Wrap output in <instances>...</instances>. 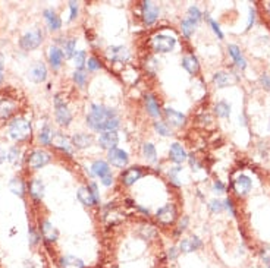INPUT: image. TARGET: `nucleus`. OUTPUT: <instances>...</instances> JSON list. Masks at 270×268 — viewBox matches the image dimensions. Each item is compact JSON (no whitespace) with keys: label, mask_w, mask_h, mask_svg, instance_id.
I'll use <instances>...</instances> for the list:
<instances>
[{"label":"nucleus","mask_w":270,"mask_h":268,"mask_svg":"<svg viewBox=\"0 0 270 268\" xmlns=\"http://www.w3.org/2000/svg\"><path fill=\"white\" fill-rule=\"evenodd\" d=\"M144 176V170H143V167H140V166H132V167H128V168H125L122 173H121V176H119V182H121V185L122 186H125V188H131L132 185H135L140 179Z\"/></svg>","instance_id":"9b49d317"},{"label":"nucleus","mask_w":270,"mask_h":268,"mask_svg":"<svg viewBox=\"0 0 270 268\" xmlns=\"http://www.w3.org/2000/svg\"><path fill=\"white\" fill-rule=\"evenodd\" d=\"M53 145L57 148V150H60V151H63L65 154H68V155H73V145H72V141H71V138H68L66 135H63V134H56V136H54V139H53Z\"/></svg>","instance_id":"b1692460"},{"label":"nucleus","mask_w":270,"mask_h":268,"mask_svg":"<svg viewBox=\"0 0 270 268\" xmlns=\"http://www.w3.org/2000/svg\"><path fill=\"white\" fill-rule=\"evenodd\" d=\"M209 210H210L213 214H219V213H222V211L225 210V205H223V202L219 201V200H212L210 204H209Z\"/></svg>","instance_id":"de8ad7c7"},{"label":"nucleus","mask_w":270,"mask_h":268,"mask_svg":"<svg viewBox=\"0 0 270 268\" xmlns=\"http://www.w3.org/2000/svg\"><path fill=\"white\" fill-rule=\"evenodd\" d=\"M17 110V103L11 99L0 97V120H8Z\"/></svg>","instance_id":"a878e982"},{"label":"nucleus","mask_w":270,"mask_h":268,"mask_svg":"<svg viewBox=\"0 0 270 268\" xmlns=\"http://www.w3.org/2000/svg\"><path fill=\"white\" fill-rule=\"evenodd\" d=\"M53 104H54V119H56V123L62 128H68L73 119L72 116V112L68 106V103L65 101V99H62L60 94H56L54 96V100H53Z\"/></svg>","instance_id":"39448f33"},{"label":"nucleus","mask_w":270,"mask_h":268,"mask_svg":"<svg viewBox=\"0 0 270 268\" xmlns=\"http://www.w3.org/2000/svg\"><path fill=\"white\" fill-rule=\"evenodd\" d=\"M182 67L188 72V73H191V75H197L198 72H200V62H198V59L193 54V53H190V54H185L184 57H182Z\"/></svg>","instance_id":"c756f323"},{"label":"nucleus","mask_w":270,"mask_h":268,"mask_svg":"<svg viewBox=\"0 0 270 268\" xmlns=\"http://www.w3.org/2000/svg\"><path fill=\"white\" fill-rule=\"evenodd\" d=\"M156 221L162 226V227H169L173 226L178 221V208L173 202H167L163 207H160L156 214H154Z\"/></svg>","instance_id":"423d86ee"},{"label":"nucleus","mask_w":270,"mask_h":268,"mask_svg":"<svg viewBox=\"0 0 270 268\" xmlns=\"http://www.w3.org/2000/svg\"><path fill=\"white\" fill-rule=\"evenodd\" d=\"M85 67H87L88 72H97V70L102 69V63H100V60H99L96 56H90V57L87 59Z\"/></svg>","instance_id":"a18cd8bd"},{"label":"nucleus","mask_w":270,"mask_h":268,"mask_svg":"<svg viewBox=\"0 0 270 268\" xmlns=\"http://www.w3.org/2000/svg\"><path fill=\"white\" fill-rule=\"evenodd\" d=\"M105 54H106V57L110 63L125 65L131 59V51L124 46H110V47L106 49Z\"/></svg>","instance_id":"1a4fd4ad"},{"label":"nucleus","mask_w":270,"mask_h":268,"mask_svg":"<svg viewBox=\"0 0 270 268\" xmlns=\"http://www.w3.org/2000/svg\"><path fill=\"white\" fill-rule=\"evenodd\" d=\"M160 17V6L150 0L141 2V19L145 27H151L157 22Z\"/></svg>","instance_id":"6e6552de"},{"label":"nucleus","mask_w":270,"mask_h":268,"mask_svg":"<svg viewBox=\"0 0 270 268\" xmlns=\"http://www.w3.org/2000/svg\"><path fill=\"white\" fill-rule=\"evenodd\" d=\"M267 268H270V265H269V267H267Z\"/></svg>","instance_id":"0e129e2a"},{"label":"nucleus","mask_w":270,"mask_h":268,"mask_svg":"<svg viewBox=\"0 0 270 268\" xmlns=\"http://www.w3.org/2000/svg\"><path fill=\"white\" fill-rule=\"evenodd\" d=\"M223 205H225V208H226L228 211H231L232 216H236V211H235V207H234V201H232L231 198H226V200L223 201Z\"/></svg>","instance_id":"13d9d810"},{"label":"nucleus","mask_w":270,"mask_h":268,"mask_svg":"<svg viewBox=\"0 0 270 268\" xmlns=\"http://www.w3.org/2000/svg\"><path fill=\"white\" fill-rule=\"evenodd\" d=\"M6 155H8V152L2 148V145H0V164H3V163H5Z\"/></svg>","instance_id":"680f3d73"},{"label":"nucleus","mask_w":270,"mask_h":268,"mask_svg":"<svg viewBox=\"0 0 270 268\" xmlns=\"http://www.w3.org/2000/svg\"><path fill=\"white\" fill-rule=\"evenodd\" d=\"M187 17H188V18H191V19H194L196 22H200V21L203 19V14H201L200 8H198V6H196V5H193V6H190V8H188V11H187Z\"/></svg>","instance_id":"49530a36"},{"label":"nucleus","mask_w":270,"mask_h":268,"mask_svg":"<svg viewBox=\"0 0 270 268\" xmlns=\"http://www.w3.org/2000/svg\"><path fill=\"white\" fill-rule=\"evenodd\" d=\"M9 189L14 195H17L19 198H24L25 191H27V185L22 181V177H14V179H11V182H9Z\"/></svg>","instance_id":"f704fd0d"},{"label":"nucleus","mask_w":270,"mask_h":268,"mask_svg":"<svg viewBox=\"0 0 270 268\" xmlns=\"http://www.w3.org/2000/svg\"><path fill=\"white\" fill-rule=\"evenodd\" d=\"M260 84H261V86L266 89V91H270V75L269 73H263L260 76Z\"/></svg>","instance_id":"5fc2aeb1"},{"label":"nucleus","mask_w":270,"mask_h":268,"mask_svg":"<svg viewBox=\"0 0 270 268\" xmlns=\"http://www.w3.org/2000/svg\"><path fill=\"white\" fill-rule=\"evenodd\" d=\"M54 136H56V132H54V129L52 128V125L44 123L43 128H41L40 132H38V141L41 142V145H52Z\"/></svg>","instance_id":"7c9ffc66"},{"label":"nucleus","mask_w":270,"mask_h":268,"mask_svg":"<svg viewBox=\"0 0 270 268\" xmlns=\"http://www.w3.org/2000/svg\"><path fill=\"white\" fill-rule=\"evenodd\" d=\"M141 154L144 157V160L148 163V164H154L159 157H157V150H156V145L153 142H144L143 147H141Z\"/></svg>","instance_id":"2f4dec72"},{"label":"nucleus","mask_w":270,"mask_h":268,"mask_svg":"<svg viewBox=\"0 0 270 268\" xmlns=\"http://www.w3.org/2000/svg\"><path fill=\"white\" fill-rule=\"evenodd\" d=\"M178 249L181 253H191L203 248V240L198 236H190V237H182L178 242Z\"/></svg>","instance_id":"f3484780"},{"label":"nucleus","mask_w":270,"mask_h":268,"mask_svg":"<svg viewBox=\"0 0 270 268\" xmlns=\"http://www.w3.org/2000/svg\"><path fill=\"white\" fill-rule=\"evenodd\" d=\"M143 103H144V109H145V112H147V115H148L150 117H153V119H156V120H159V119L162 117L163 109H162V106H160L159 99H157L154 94L147 93V94L144 96V99H143Z\"/></svg>","instance_id":"ddd939ff"},{"label":"nucleus","mask_w":270,"mask_h":268,"mask_svg":"<svg viewBox=\"0 0 270 268\" xmlns=\"http://www.w3.org/2000/svg\"><path fill=\"white\" fill-rule=\"evenodd\" d=\"M255 22V11L251 8L250 9V18H248V25H247V30H251L252 24Z\"/></svg>","instance_id":"bf43d9fd"},{"label":"nucleus","mask_w":270,"mask_h":268,"mask_svg":"<svg viewBox=\"0 0 270 268\" xmlns=\"http://www.w3.org/2000/svg\"><path fill=\"white\" fill-rule=\"evenodd\" d=\"M213 191H215L216 194H223V192L226 191V186H225V184H223V182L216 181V182L213 184Z\"/></svg>","instance_id":"4d7b16f0"},{"label":"nucleus","mask_w":270,"mask_h":268,"mask_svg":"<svg viewBox=\"0 0 270 268\" xmlns=\"http://www.w3.org/2000/svg\"><path fill=\"white\" fill-rule=\"evenodd\" d=\"M40 236L43 237V240L46 243H56L59 239V232L57 229L53 226L52 221L49 220H43L40 224Z\"/></svg>","instance_id":"a211bd4d"},{"label":"nucleus","mask_w":270,"mask_h":268,"mask_svg":"<svg viewBox=\"0 0 270 268\" xmlns=\"http://www.w3.org/2000/svg\"><path fill=\"white\" fill-rule=\"evenodd\" d=\"M228 53L232 57V60H234V63L236 65L238 69H241V70L247 69V60H245L244 54L241 53V49L236 44H229L228 46Z\"/></svg>","instance_id":"cd10ccee"},{"label":"nucleus","mask_w":270,"mask_h":268,"mask_svg":"<svg viewBox=\"0 0 270 268\" xmlns=\"http://www.w3.org/2000/svg\"><path fill=\"white\" fill-rule=\"evenodd\" d=\"M76 38L75 37H69L66 38L63 43H62V51H63V56L68 57V59H72V56L76 53Z\"/></svg>","instance_id":"4c0bfd02"},{"label":"nucleus","mask_w":270,"mask_h":268,"mask_svg":"<svg viewBox=\"0 0 270 268\" xmlns=\"http://www.w3.org/2000/svg\"><path fill=\"white\" fill-rule=\"evenodd\" d=\"M3 72H5V57L0 53V78H3Z\"/></svg>","instance_id":"052dcab7"},{"label":"nucleus","mask_w":270,"mask_h":268,"mask_svg":"<svg viewBox=\"0 0 270 268\" xmlns=\"http://www.w3.org/2000/svg\"><path fill=\"white\" fill-rule=\"evenodd\" d=\"M260 258L261 261L269 267L270 265V245H264L261 249H260Z\"/></svg>","instance_id":"8fccbe9b"},{"label":"nucleus","mask_w":270,"mask_h":268,"mask_svg":"<svg viewBox=\"0 0 270 268\" xmlns=\"http://www.w3.org/2000/svg\"><path fill=\"white\" fill-rule=\"evenodd\" d=\"M28 79L34 84H41L47 79V67L43 62H36L28 70Z\"/></svg>","instance_id":"aec40b11"},{"label":"nucleus","mask_w":270,"mask_h":268,"mask_svg":"<svg viewBox=\"0 0 270 268\" xmlns=\"http://www.w3.org/2000/svg\"><path fill=\"white\" fill-rule=\"evenodd\" d=\"M90 168H91V176H96V177H99V179H103V177L112 174L110 164H109L106 160H102V158L94 160V161L91 163V167H90Z\"/></svg>","instance_id":"4be33fe9"},{"label":"nucleus","mask_w":270,"mask_h":268,"mask_svg":"<svg viewBox=\"0 0 270 268\" xmlns=\"http://www.w3.org/2000/svg\"><path fill=\"white\" fill-rule=\"evenodd\" d=\"M197 27H198V22H196L194 19H191L188 17H185L181 21V31L185 38H191L194 35V33L197 31Z\"/></svg>","instance_id":"c9c22d12"},{"label":"nucleus","mask_w":270,"mask_h":268,"mask_svg":"<svg viewBox=\"0 0 270 268\" xmlns=\"http://www.w3.org/2000/svg\"><path fill=\"white\" fill-rule=\"evenodd\" d=\"M209 24H210V27H212V30H213V33L220 38V40H223V33H222V30H220V27H219V24L215 21V19H212V18H209Z\"/></svg>","instance_id":"864d4df0"},{"label":"nucleus","mask_w":270,"mask_h":268,"mask_svg":"<svg viewBox=\"0 0 270 268\" xmlns=\"http://www.w3.org/2000/svg\"><path fill=\"white\" fill-rule=\"evenodd\" d=\"M6 160L12 164V166H17L21 160V148L18 145H14L9 148L8 151V155H6Z\"/></svg>","instance_id":"c03bdc74"},{"label":"nucleus","mask_w":270,"mask_h":268,"mask_svg":"<svg viewBox=\"0 0 270 268\" xmlns=\"http://www.w3.org/2000/svg\"><path fill=\"white\" fill-rule=\"evenodd\" d=\"M179 255H181V252H179V249H178V246H176V245H173V246L167 248V251H166V256H167V261H169V262L176 261V259L179 258Z\"/></svg>","instance_id":"09e8293b"},{"label":"nucleus","mask_w":270,"mask_h":268,"mask_svg":"<svg viewBox=\"0 0 270 268\" xmlns=\"http://www.w3.org/2000/svg\"><path fill=\"white\" fill-rule=\"evenodd\" d=\"M28 191H30V195L36 201H41L44 197V184L40 181V179H33L28 185Z\"/></svg>","instance_id":"72a5a7b5"},{"label":"nucleus","mask_w":270,"mask_h":268,"mask_svg":"<svg viewBox=\"0 0 270 268\" xmlns=\"http://www.w3.org/2000/svg\"><path fill=\"white\" fill-rule=\"evenodd\" d=\"M150 49L156 54L172 53L176 47V38L166 33H157L150 38Z\"/></svg>","instance_id":"7ed1b4c3"},{"label":"nucleus","mask_w":270,"mask_h":268,"mask_svg":"<svg viewBox=\"0 0 270 268\" xmlns=\"http://www.w3.org/2000/svg\"><path fill=\"white\" fill-rule=\"evenodd\" d=\"M153 129L154 132L159 135V136H163V138H167V136H172L173 132H172V128L164 122V120H154L153 122Z\"/></svg>","instance_id":"e433bc0d"},{"label":"nucleus","mask_w":270,"mask_h":268,"mask_svg":"<svg viewBox=\"0 0 270 268\" xmlns=\"http://www.w3.org/2000/svg\"><path fill=\"white\" fill-rule=\"evenodd\" d=\"M76 198L78 201L84 205V207H97L100 205V192H99V186L96 182H90L88 185H84L81 186L78 191H76Z\"/></svg>","instance_id":"f03ea898"},{"label":"nucleus","mask_w":270,"mask_h":268,"mask_svg":"<svg viewBox=\"0 0 270 268\" xmlns=\"http://www.w3.org/2000/svg\"><path fill=\"white\" fill-rule=\"evenodd\" d=\"M50 161H52V154L47 152L46 150H41V148L33 150L28 155V160H27L28 167L31 170H40L41 167L47 166Z\"/></svg>","instance_id":"9d476101"},{"label":"nucleus","mask_w":270,"mask_h":268,"mask_svg":"<svg viewBox=\"0 0 270 268\" xmlns=\"http://www.w3.org/2000/svg\"><path fill=\"white\" fill-rule=\"evenodd\" d=\"M72 81H73V84L76 85V86H79V88H84L85 85H87V82H88V75H87V72L85 70H73V73H72Z\"/></svg>","instance_id":"79ce46f5"},{"label":"nucleus","mask_w":270,"mask_h":268,"mask_svg":"<svg viewBox=\"0 0 270 268\" xmlns=\"http://www.w3.org/2000/svg\"><path fill=\"white\" fill-rule=\"evenodd\" d=\"M43 17H44V21H46V24H47V27H49L50 31L54 33V31H59V30L62 28V19H60V17L56 14L54 9H52V8L46 9V11L43 12Z\"/></svg>","instance_id":"393cba45"},{"label":"nucleus","mask_w":270,"mask_h":268,"mask_svg":"<svg viewBox=\"0 0 270 268\" xmlns=\"http://www.w3.org/2000/svg\"><path fill=\"white\" fill-rule=\"evenodd\" d=\"M156 236H157V230H156V227L151 226V224L143 226V227L140 229V237L144 239V240H153Z\"/></svg>","instance_id":"37998d69"},{"label":"nucleus","mask_w":270,"mask_h":268,"mask_svg":"<svg viewBox=\"0 0 270 268\" xmlns=\"http://www.w3.org/2000/svg\"><path fill=\"white\" fill-rule=\"evenodd\" d=\"M213 110H215V115L220 119H228L231 116V104L226 101H217Z\"/></svg>","instance_id":"58836bf2"},{"label":"nucleus","mask_w":270,"mask_h":268,"mask_svg":"<svg viewBox=\"0 0 270 268\" xmlns=\"http://www.w3.org/2000/svg\"><path fill=\"white\" fill-rule=\"evenodd\" d=\"M85 125L94 132H108L116 131L121 126V116L116 109L93 103L85 116Z\"/></svg>","instance_id":"f257e3e1"},{"label":"nucleus","mask_w":270,"mask_h":268,"mask_svg":"<svg viewBox=\"0 0 270 268\" xmlns=\"http://www.w3.org/2000/svg\"><path fill=\"white\" fill-rule=\"evenodd\" d=\"M68 6H69V12H71V14H69V21L76 19L78 12H79V5H78L76 2H69Z\"/></svg>","instance_id":"603ef678"},{"label":"nucleus","mask_w":270,"mask_h":268,"mask_svg":"<svg viewBox=\"0 0 270 268\" xmlns=\"http://www.w3.org/2000/svg\"><path fill=\"white\" fill-rule=\"evenodd\" d=\"M190 226V217L188 216H182V217H179L178 221H176V227L173 230V236L178 239V237H181L182 233L187 230V227Z\"/></svg>","instance_id":"ea45409f"},{"label":"nucleus","mask_w":270,"mask_h":268,"mask_svg":"<svg viewBox=\"0 0 270 268\" xmlns=\"http://www.w3.org/2000/svg\"><path fill=\"white\" fill-rule=\"evenodd\" d=\"M169 160L175 166H182L188 160V152L181 142H173L169 148Z\"/></svg>","instance_id":"2eb2a0df"},{"label":"nucleus","mask_w":270,"mask_h":268,"mask_svg":"<svg viewBox=\"0 0 270 268\" xmlns=\"http://www.w3.org/2000/svg\"><path fill=\"white\" fill-rule=\"evenodd\" d=\"M238 81V78L231 73V72H225V70H219L213 75V84L217 88H226L232 84H235Z\"/></svg>","instance_id":"5701e85b"},{"label":"nucleus","mask_w":270,"mask_h":268,"mask_svg":"<svg viewBox=\"0 0 270 268\" xmlns=\"http://www.w3.org/2000/svg\"><path fill=\"white\" fill-rule=\"evenodd\" d=\"M163 116L164 122L175 129H181L187 125V116L182 112H178L172 107H164L163 109Z\"/></svg>","instance_id":"f8f14e48"},{"label":"nucleus","mask_w":270,"mask_h":268,"mask_svg":"<svg viewBox=\"0 0 270 268\" xmlns=\"http://www.w3.org/2000/svg\"><path fill=\"white\" fill-rule=\"evenodd\" d=\"M63 59H65V56H63V51L59 46H52L49 49V63L53 67V70L60 69V66L63 63Z\"/></svg>","instance_id":"bb28decb"},{"label":"nucleus","mask_w":270,"mask_h":268,"mask_svg":"<svg viewBox=\"0 0 270 268\" xmlns=\"http://www.w3.org/2000/svg\"><path fill=\"white\" fill-rule=\"evenodd\" d=\"M71 141H72L73 148H76V150H87V148H90L91 145H94L96 138H94L93 134L78 132V134H75V135L71 138Z\"/></svg>","instance_id":"6ab92c4d"},{"label":"nucleus","mask_w":270,"mask_h":268,"mask_svg":"<svg viewBox=\"0 0 270 268\" xmlns=\"http://www.w3.org/2000/svg\"><path fill=\"white\" fill-rule=\"evenodd\" d=\"M31 123L28 119L25 117H15L12 119V122L9 123V136L11 139L17 141V142H22V141H27L30 136H31Z\"/></svg>","instance_id":"20e7f679"},{"label":"nucleus","mask_w":270,"mask_h":268,"mask_svg":"<svg viewBox=\"0 0 270 268\" xmlns=\"http://www.w3.org/2000/svg\"><path fill=\"white\" fill-rule=\"evenodd\" d=\"M108 163L115 168H126L129 164V154L125 150L113 148L108 151Z\"/></svg>","instance_id":"4468645a"},{"label":"nucleus","mask_w":270,"mask_h":268,"mask_svg":"<svg viewBox=\"0 0 270 268\" xmlns=\"http://www.w3.org/2000/svg\"><path fill=\"white\" fill-rule=\"evenodd\" d=\"M182 174H184L182 166H172L167 170L169 182L175 186H182Z\"/></svg>","instance_id":"473e14b6"},{"label":"nucleus","mask_w":270,"mask_h":268,"mask_svg":"<svg viewBox=\"0 0 270 268\" xmlns=\"http://www.w3.org/2000/svg\"><path fill=\"white\" fill-rule=\"evenodd\" d=\"M72 63H73L76 70H84V67L87 65V53H85V50H78L72 56Z\"/></svg>","instance_id":"a19ab883"},{"label":"nucleus","mask_w":270,"mask_h":268,"mask_svg":"<svg viewBox=\"0 0 270 268\" xmlns=\"http://www.w3.org/2000/svg\"><path fill=\"white\" fill-rule=\"evenodd\" d=\"M44 34L40 28H34L28 33H25L21 38H19V47L25 51H33L36 49H38L43 43Z\"/></svg>","instance_id":"0eeeda50"},{"label":"nucleus","mask_w":270,"mask_h":268,"mask_svg":"<svg viewBox=\"0 0 270 268\" xmlns=\"http://www.w3.org/2000/svg\"><path fill=\"white\" fill-rule=\"evenodd\" d=\"M100 184H102L103 186H106V188H110V186L115 184V177H113V174H109V176H106V177L100 179Z\"/></svg>","instance_id":"6e6d98bb"},{"label":"nucleus","mask_w":270,"mask_h":268,"mask_svg":"<svg viewBox=\"0 0 270 268\" xmlns=\"http://www.w3.org/2000/svg\"><path fill=\"white\" fill-rule=\"evenodd\" d=\"M28 240H30V245L31 246H36L38 242H40V239H41V236H40V233H37L36 230H34V227H30V230H28Z\"/></svg>","instance_id":"3c124183"},{"label":"nucleus","mask_w":270,"mask_h":268,"mask_svg":"<svg viewBox=\"0 0 270 268\" xmlns=\"http://www.w3.org/2000/svg\"><path fill=\"white\" fill-rule=\"evenodd\" d=\"M97 144L100 148L110 151L113 148H118L119 144V134L118 131H108V132H102L97 138Z\"/></svg>","instance_id":"dca6fc26"},{"label":"nucleus","mask_w":270,"mask_h":268,"mask_svg":"<svg viewBox=\"0 0 270 268\" xmlns=\"http://www.w3.org/2000/svg\"><path fill=\"white\" fill-rule=\"evenodd\" d=\"M2 81H3V78H0V82H2Z\"/></svg>","instance_id":"e2e57ef3"},{"label":"nucleus","mask_w":270,"mask_h":268,"mask_svg":"<svg viewBox=\"0 0 270 268\" xmlns=\"http://www.w3.org/2000/svg\"><path fill=\"white\" fill-rule=\"evenodd\" d=\"M60 268H87L85 262L75 255H62L59 258Z\"/></svg>","instance_id":"c85d7f7f"},{"label":"nucleus","mask_w":270,"mask_h":268,"mask_svg":"<svg viewBox=\"0 0 270 268\" xmlns=\"http://www.w3.org/2000/svg\"><path fill=\"white\" fill-rule=\"evenodd\" d=\"M252 188V181L247 174H239L234 181V191L238 197H245Z\"/></svg>","instance_id":"412c9836"}]
</instances>
